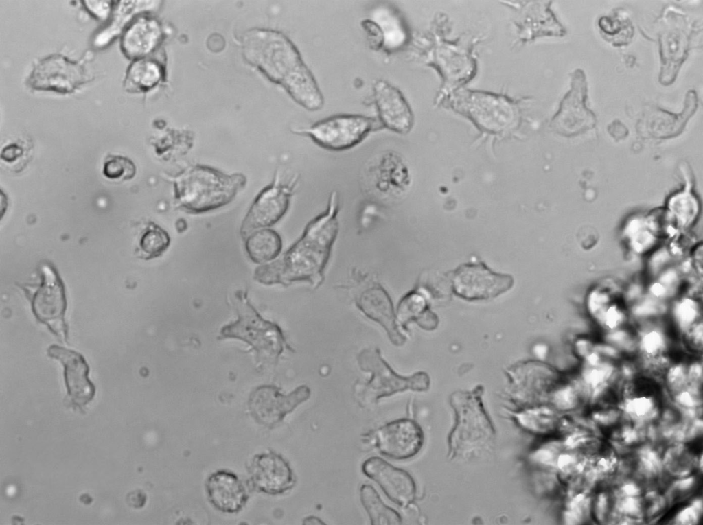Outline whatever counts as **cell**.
<instances>
[{"mask_svg":"<svg viewBox=\"0 0 703 525\" xmlns=\"http://www.w3.org/2000/svg\"><path fill=\"white\" fill-rule=\"evenodd\" d=\"M338 197L334 191L325 211L307 224L301 238L282 259L272 262L277 283L287 285L294 281H307L318 286L322 283L338 231Z\"/></svg>","mask_w":703,"mask_h":525,"instance_id":"cell-1","label":"cell"},{"mask_svg":"<svg viewBox=\"0 0 703 525\" xmlns=\"http://www.w3.org/2000/svg\"><path fill=\"white\" fill-rule=\"evenodd\" d=\"M264 49L251 58L273 82L281 84L292 98L308 110L316 111L324 98L316 81L293 43L277 32H264Z\"/></svg>","mask_w":703,"mask_h":525,"instance_id":"cell-2","label":"cell"},{"mask_svg":"<svg viewBox=\"0 0 703 525\" xmlns=\"http://www.w3.org/2000/svg\"><path fill=\"white\" fill-rule=\"evenodd\" d=\"M178 207L191 213H205L229 203L246 183L243 174L228 175L209 167L196 165L173 178Z\"/></svg>","mask_w":703,"mask_h":525,"instance_id":"cell-3","label":"cell"},{"mask_svg":"<svg viewBox=\"0 0 703 525\" xmlns=\"http://www.w3.org/2000/svg\"><path fill=\"white\" fill-rule=\"evenodd\" d=\"M522 100L502 93L459 90L443 97L437 104L467 117L482 132L500 135L520 124Z\"/></svg>","mask_w":703,"mask_h":525,"instance_id":"cell-4","label":"cell"},{"mask_svg":"<svg viewBox=\"0 0 703 525\" xmlns=\"http://www.w3.org/2000/svg\"><path fill=\"white\" fill-rule=\"evenodd\" d=\"M235 305L238 320L222 328L221 338H234L253 347L257 356L276 360L283 352L285 338L277 325L264 320L248 301L244 292H238Z\"/></svg>","mask_w":703,"mask_h":525,"instance_id":"cell-5","label":"cell"},{"mask_svg":"<svg viewBox=\"0 0 703 525\" xmlns=\"http://www.w3.org/2000/svg\"><path fill=\"white\" fill-rule=\"evenodd\" d=\"M356 358L360 369L371 374L358 394L361 401L375 403L399 392H422L429 388L430 379L426 373L420 371L409 376L397 374L383 359L378 348L364 349Z\"/></svg>","mask_w":703,"mask_h":525,"instance_id":"cell-6","label":"cell"},{"mask_svg":"<svg viewBox=\"0 0 703 525\" xmlns=\"http://www.w3.org/2000/svg\"><path fill=\"white\" fill-rule=\"evenodd\" d=\"M479 395L457 392L452 395L457 420L449 438L450 456L478 450L492 438L494 430Z\"/></svg>","mask_w":703,"mask_h":525,"instance_id":"cell-7","label":"cell"},{"mask_svg":"<svg viewBox=\"0 0 703 525\" xmlns=\"http://www.w3.org/2000/svg\"><path fill=\"white\" fill-rule=\"evenodd\" d=\"M376 120L361 115H336L322 119L296 133L308 136L319 146L341 151L360 143L370 132L378 128Z\"/></svg>","mask_w":703,"mask_h":525,"instance_id":"cell-8","label":"cell"},{"mask_svg":"<svg viewBox=\"0 0 703 525\" xmlns=\"http://www.w3.org/2000/svg\"><path fill=\"white\" fill-rule=\"evenodd\" d=\"M41 283L30 294L32 313L60 340L67 342L68 326L65 321L67 298L64 284L50 264L41 265Z\"/></svg>","mask_w":703,"mask_h":525,"instance_id":"cell-9","label":"cell"},{"mask_svg":"<svg viewBox=\"0 0 703 525\" xmlns=\"http://www.w3.org/2000/svg\"><path fill=\"white\" fill-rule=\"evenodd\" d=\"M571 78V88L551 122L553 130L568 137L592 129L597 123L595 113L586 106L588 83L584 71L575 69Z\"/></svg>","mask_w":703,"mask_h":525,"instance_id":"cell-10","label":"cell"},{"mask_svg":"<svg viewBox=\"0 0 703 525\" xmlns=\"http://www.w3.org/2000/svg\"><path fill=\"white\" fill-rule=\"evenodd\" d=\"M454 292L468 301L494 298L509 290L513 285L511 276L494 272L484 263L465 264L452 272Z\"/></svg>","mask_w":703,"mask_h":525,"instance_id":"cell-11","label":"cell"},{"mask_svg":"<svg viewBox=\"0 0 703 525\" xmlns=\"http://www.w3.org/2000/svg\"><path fill=\"white\" fill-rule=\"evenodd\" d=\"M87 80L82 65L61 54H52L34 65L27 82L35 90L71 93Z\"/></svg>","mask_w":703,"mask_h":525,"instance_id":"cell-12","label":"cell"},{"mask_svg":"<svg viewBox=\"0 0 703 525\" xmlns=\"http://www.w3.org/2000/svg\"><path fill=\"white\" fill-rule=\"evenodd\" d=\"M306 385H301L288 395L280 393L274 386L257 387L250 395L248 406L253 418L260 424L273 427L281 422L286 415L310 397Z\"/></svg>","mask_w":703,"mask_h":525,"instance_id":"cell-13","label":"cell"},{"mask_svg":"<svg viewBox=\"0 0 703 525\" xmlns=\"http://www.w3.org/2000/svg\"><path fill=\"white\" fill-rule=\"evenodd\" d=\"M424 441L421 426L414 420L401 418L380 427L374 434V443L384 456L406 460L417 455Z\"/></svg>","mask_w":703,"mask_h":525,"instance_id":"cell-14","label":"cell"},{"mask_svg":"<svg viewBox=\"0 0 703 525\" xmlns=\"http://www.w3.org/2000/svg\"><path fill=\"white\" fill-rule=\"evenodd\" d=\"M361 469L397 505L406 506L415 499V482L406 470L396 467L378 456L366 459L362 464Z\"/></svg>","mask_w":703,"mask_h":525,"instance_id":"cell-15","label":"cell"},{"mask_svg":"<svg viewBox=\"0 0 703 525\" xmlns=\"http://www.w3.org/2000/svg\"><path fill=\"white\" fill-rule=\"evenodd\" d=\"M296 180L286 185L274 183L262 189L244 218L241 234L246 236L254 229L270 226L281 219L288 209Z\"/></svg>","mask_w":703,"mask_h":525,"instance_id":"cell-16","label":"cell"},{"mask_svg":"<svg viewBox=\"0 0 703 525\" xmlns=\"http://www.w3.org/2000/svg\"><path fill=\"white\" fill-rule=\"evenodd\" d=\"M49 357L62 364L65 386L72 404L82 407L94 397L95 387L89 378V367L80 353L57 345L47 349Z\"/></svg>","mask_w":703,"mask_h":525,"instance_id":"cell-17","label":"cell"},{"mask_svg":"<svg viewBox=\"0 0 703 525\" xmlns=\"http://www.w3.org/2000/svg\"><path fill=\"white\" fill-rule=\"evenodd\" d=\"M250 483L257 491L281 494L292 489L295 478L288 463L274 452L256 454L249 467Z\"/></svg>","mask_w":703,"mask_h":525,"instance_id":"cell-18","label":"cell"},{"mask_svg":"<svg viewBox=\"0 0 703 525\" xmlns=\"http://www.w3.org/2000/svg\"><path fill=\"white\" fill-rule=\"evenodd\" d=\"M373 101L380 126L399 134L409 132L413 126L411 108L402 92L386 80L373 84Z\"/></svg>","mask_w":703,"mask_h":525,"instance_id":"cell-19","label":"cell"},{"mask_svg":"<svg viewBox=\"0 0 703 525\" xmlns=\"http://www.w3.org/2000/svg\"><path fill=\"white\" fill-rule=\"evenodd\" d=\"M356 304L367 317L385 329L393 345L402 346L405 342L406 337L396 322L397 316L392 301L381 285L375 284L363 290L356 296Z\"/></svg>","mask_w":703,"mask_h":525,"instance_id":"cell-20","label":"cell"},{"mask_svg":"<svg viewBox=\"0 0 703 525\" xmlns=\"http://www.w3.org/2000/svg\"><path fill=\"white\" fill-rule=\"evenodd\" d=\"M209 502L218 511L237 513L245 506L248 488L235 474L220 470L211 474L205 483Z\"/></svg>","mask_w":703,"mask_h":525,"instance_id":"cell-21","label":"cell"},{"mask_svg":"<svg viewBox=\"0 0 703 525\" xmlns=\"http://www.w3.org/2000/svg\"><path fill=\"white\" fill-rule=\"evenodd\" d=\"M698 99L694 90H689L685 96L682 113H672L654 108L643 115V125L649 135L656 138H669L680 134L688 119L697 110Z\"/></svg>","mask_w":703,"mask_h":525,"instance_id":"cell-22","label":"cell"},{"mask_svg":"<svg viewBox=\"0 0 703 525\" xmlns=\"http://www.w3.org/2000/svg\"><path fill=\"white\" fill-rule=\"evenodd\" d=\"M550 4L519 5V19L514 21L518 38L528 41L543 36H563L566 30L556 19Z\"/></svg>","mask_w":703,"mask_h":525,"instance_id":"cell-23","label":"cell"},{"mask_svg":"<svg viewBox=\"0 0 703 525\" xmlns=\"http://www.w3.org/2000/svg\"><path fill=\"white\" fill-rule=\"evenodd\" d=\"M687 34L679 28H671L660 38V54L662 62L660 82L672 83L688 54Z\"/></svg>","mask_w":703,"mask_h":525,"instance_id":"cell-24","label":"cell"},{"mask_svg":"<svg viewBox=\"0 0 703 525\" xmlns=\"http://www.w3.org/2000/svg\"><path fill=\"white\" fill-rule=\"evenodd\" d=\"M159 36V26L154 21L139 18L124 32L122 49L128 58L140 59L154 48Z\"/></svg>","mask_w":703,"mask_h":525,"instance_id":"cell-25","label":"cell"},{"mask_svg":"<svg viewBox=\"0 0 703 525\" xmlns=\"http://www.w3.org/2000/svg\"><path fill=\"white\" fill-rule=\"evenodd\" d=\"M282 248L279 235L274 230L263 229L249 235L245 249L249 258L255 263H265L276 258Z\"/></svg>","mask_w":703,"mask_h":525,"instance_id":"cell-26","label":"cell"},{"mask_svg":"<svg viewBox=\"0 0 703 525\" xmlns=\"http://www.w3.org/2000/svg\"><path fill=\"white\" fill-rule=\"evenodd\" d=\"M360 498L372 525H398L402 524L400 513L386 505L376 490L364 484L360 489Z\"/></svg>","mask_w":703,"mask_h":525,"instance_id":"cell-27","label":"cell"},{"mask_svg":"<svg viewBox=\"0 0 703 525\" xmlns=\"http://www.w3.org/2000/svg\"><path fill=\"white\" fill-rule=\"evenodd\" d=\"M161 75L159 65L150 59H137L128 67L124 86L128 91H147L154 86Z\"/></svg>","mask_w":703,"mask_h":525,"instance_id":"cell-28","label":"cell"},{"mask_svg":"<svg viewBox=\"0 0 703 525\" xmlns=\"http://www.w3.org/2000/svg\"><path fill=\"white\" fill-rule=\"evenodd\" d=\"M170 243L168 233L157 224L150 222L139 240V246L142 258L150 259L159 257L168 249Z\"/></svg>","mask_w":703,"mask_h":525,"instance_id":"cell-29","label":"cell"},{"mask_svg":"<svg viewBox=\"0 0 703 525\" xmlns=\"http://www.w3.org/2000/svg\"><path fill=\"white\" fill-rule=\"evenodd\" d=\"M425 301L418 294L412 292L404 296L400 301L397 307V315L399 321L403 324L415 320L423 327L425 318Z\"/></svg>","mask_w":703,"mask_h":525,"instance_id":"cell-30","label":"cell"},{"mask_svg":"<svg viewBox=\"0 0 703 525\" xmlns=\"http://www.w3.org/2000/svg\"><path fill=\"white\" fill-rule=\"evenodd\" d=\"M136 174V166L128 158L119 155H108L104 163L103 174L108 178L128 180Z\"/></svg>","mask_w":703,"mask_h":525,"instance_id":"cell-31","label":"cell"},{"mask_svg":"<svg viewBox=\"0 0 703 525\" xmlns=\"http://www.w3.org/2000/svg\"><path fill=\"white\" fill-rule=\"evenodd\" d=\"M362 25L369 36L370 43L373 45V48L380 49L384 40V34L380 26L370 20L363 21Z\"/></svg>","mask_w":703,"mask_h":525,"instance_id":"cell-32","label":"cell"},{"mask_svg":"<svg viewBox=\"0 0 703 525\" xmlns=\"http://www.w3.org/2000/svg\"><path fill=\"white\" fill-rule=\"evenodd\" d=\"M303 524H325L319 517L315 516H309L304 519Z\"/></svg>","mask_w":703,"mask_h":525,"instance_id":"cell-33","label":"cell"}]
</instances>
